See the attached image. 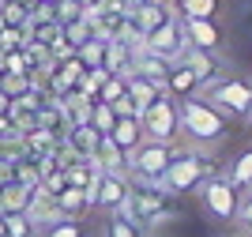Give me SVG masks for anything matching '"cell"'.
<instances>
[{
    "label": "cell",
    "instance_id": "obj_27",
    "mask_svg": "<svg viewBox=\"0 0 252 237\" xmlns=\"http://www.w3.org/2000/svg\"><path fill=\"white\" fill-rule=\"evenodd\" d=\"M233 218L241 222V230H245V234H252V192L241 200V203H237V215H233Z\"/></svg>",
    "mask_w": 252,
    "mask_h": 237
},
{
    "label": "cell",
    "instance_id": "obj_6",
    "mask_svg": "<svg viewBox=\"0 0 252 237\" xmlns=\"http://www.w3.org/2000/svg\"><path fill=\"white\" fill-rule=\"evenodd\" d=\"M147 53H158V57H166V61H181V53L189 49V38H185V27H181V15L177 11H169L166 19L158 23L155 31L143 34L139 41Z\"/></svg>",
    "mask_w": 252,
    "mask_h": 237
},
{
    "label": "cell",
    "instance_id": "obj_18",
    "mask_svg": "<svg viewBox=\"0 0 252 237\" xmlns=\"http://www.w3.org/2000/svg\"><path fill=\"white\" fill-rule=\"evenodd\" d=\"M53 203H57V215H61V218H79V211L87 207V200H83V188L64 185L61 192L53 196Z\"/></svg>",
    "mask_w": 252,
    "mask_h": 237
},
{
    "label": "cell",
    "instance_id": "obj_15",
    "mask_svg": "<svg viewBox=\"0 0 252 237\" xmlns=\"http://www.w3.org/2000/svg\"><path fill=\"white\" fill-rule=\"evenodd\" d=\"M132 61H136V72H139V75H147V79H155V83H162V87H166V75H169V68H173V61L158 57V53H147L143 45L132 53Z\"/></svg>",
    "mask_w": 252,
    "mask_h": 237
},
{
    "label": "cell",
    "instance_id": "obj_16",
    "mask_svg": "<svg viewBox=\"0 0 252 237\" xmlns=\"http://www.w3.org/2000/svg\"><path fill=\"white\" fill-rule=\"evenodd\" d=\"M31 196H34L31 185L8 181V185H0V211H27V207H31Z\"/></svg>",
    "mask_w": 252,
    "mask_h": 237
},
{
    "label": "cell",
    "instance_id": "obj_21",
    "mask_svg": "<svg viewBox=\"0 0 252 237\" xmlns=\"http://www.w3.org/2000/svg\"><path fill=\"white\" fill-rule=\"evenodd\" d=\"M226 181H230L237 192H245V188L252 192V151H245V155L230 166V177H226Z\"/></svg>",
    "mask_w": 252,
    "mask_h": 237
},
{
    "label": "cell",
    "instance_id": "obj_10",
    "mask_svg": "<svg viewBox=\"0 0 252 237\" xmlns=\"http://www.w3.org/2000/svg\"><path fill=\"white\" fill-rule=\"evenodd\" d=\"M128 185H132V181H128V173H98V181H94V188H98V207L113 215L117 207L125 203Z\"/></svg>",
    "mask_w": 252,
    "mask_h": 237
},
{
    "label": "cell",
    "instance_id": "obj_25",
    "mask_svg": "<svg viewBox=\"0 0 252 237\" xmlns=\"http://www.w3.org/2000/svg\"><path fill=\"white\" fill-rule=\"evenodd\" d=\"M125 91H128V79H125V75H109V79L98 87V102H117Z\"/></svg>",
    "mask_w": 252,
    "mask_h": 237
},
{
    "label": "cell",
    "instance_id": "obj_7",
    "mask_svg": "<svg viewBox=\"0 0 252 237\" xmlns=\"http://www.w3.org/2000/svg\"><path fill=\"white\" fill-rule=\"evenodd\" d=\"M169 158H173V147H169V143L143 139V143L128 155V173H136V181H151V185H158V177L166 173Z\"/></svg>",
    "mask_w": 252,
    "mask_h": 237
},
{
    "label": "cell",
    "instance_id": "obj_13",
    "mask_svg": "<svg viewBox=\"0 0 252 237\" xmlns=\"http://www.w3.org/2000/svg\"><path fill=\"white\" fill-rule=\"evenodd\" d=\"M109 139H113L125 155H132L147 135H143V124H139V117H117V124H113V132H109Z\"/></svg>",
    "mask_w": 252,
    "mask_h": 237
},
{
    "label": "cell",
    "instance_id": "obj_2",
    "mask_svg": "<svg viewBox=\"0 0 252 237\" xmlns=\"http://www.w3.org/2000/svg\"><path fill=\"white\" fill-rule=\"evenodd\" d=\"M169 200H173V196L162 192L158 185H151V181H136V185H128V196H125V203L117 207V215L139 222L143 230H155V226H162L166 218H173Z\"/></svg>",
    "mask_w": 252,
    "mask_h": 237
},
{
    "label": "cell",
    "instance_id": "obj_14",
    "mask_svg": "<svg viewBox=\"0 0 252 237\" xmlns=\"http://www.w3.org/2000/svg\"><path fill=\"white\" fill-rule=\"evenodd\" d=\"M166 94L169 98H189V94H200V83H196V75L189 72V64L185 61H173V68H169L166 75Z\"/></svg>",
    "mask_w": 252,
    "mask_h": 237
},
{
    "label": "cell",
    "instance_id": "obj_4",
    "mask_svg": "<svg viewBox=\"0 0 252 237\" xmlns=\"http://www.w3.org/2000/svg\"><path fill=\"white\" fill-rule=\"evenodd\" d=\"M200 94L215 105V109H222L226 117H249L252 113V79H249V75H226V79H215V83H207Z\"/></svg>",
    "mask_w": 252,
    "mask_h": 237
},
{
    "label": "cell",
    "instance_id": "obj_31",
    "mask_svg": "<svg viewBox=\"0 0 252 237\" xmlns=\"http://www.w3.org/2000/svg\"><path fill=\"white\" fill-rule=\"evenodd\" d=\"M245 121H249V124H252V113H249V117H245Z\"/></svg>",
    "mask_w": 252,
    "mask_h": 237
},
{
    "label": "cell",
    "instance_id": "obj_29",
    "mask_svg": "<svg viewBox=\"0 0 252 237\" xmlns=\"http://www.w3.org/2000/svg\"><path fill=\"white\" fill-rule=\"evenodd\" d=\"M128 8H139V4H147V0H125Z\"/></svg>",
    "mask_w": 252,
    "mask_h": 237
},
{
    "label": "cell",
    "instance_id": "obj_3",
    "mask_svg": "<svg viewBox=\"0 0 252 237\" xmlns=\"http://www.w3.org/2000/svg\"><path fill=\"white\" fill-rule=\"evenodd\" d=\"M207 177H211V158L207 155H200V151H181L177 155L173 151L166 173L158 177V188L169 192V196H185L192 188H200Z\"/></svg>",
    "mask_w": 252,
    "mask_h": 237
},
{
    "label": "cell",
    "instance_id": "obj_9",
    "mask_svg": "<svg viewBox=\"0 0 252 237\" xmlns=\"http://www.w3.org/2000/svg\"><path fill=\"white\" fill-rule=\"evenodd\" d=\"M181 61L189 64V72L196 75V83H200V91H203V87H207V83H215V79H219V75H222V68H226L219 53L196 49V45H189V49L181 53Z\"/></svg>",
    "mask_w": 252,
    "mask_h": 237
},
{
    "label": "cell",
    "instance_id": "obj_17",
    "mask_svg": "<svg viewBox=\"0 0 252 237\" xmlns=\"http://www.w3.org/2000/svg\"><path fill=\"white\" fill-rule=\"evenodd\" d=\"M166 91V87H162V83H155V79H147V75H132V79H128V94H132V102L139 105V113H143V109H147L151 102H155L158 94Z\"/></svg>",
    "mask_w": 252,
    "mask_h": 237
},
{
    "label": "cell",
    "instance_id": "obj_19",
    "mask_svg": "<svg viewBox=\"0 0 252 237\" xmlns=\"http://www.w3.org/2000/svg\"><path fill=\"white\" fill-rule=\"evenodd\" d=\"M4 215V230L8 237H38V222L27 211H0Z\"/></svg>",
    "mask_w": 252,
    "mask_h": 237
},
{
    "label": "cell",
    "instance_id": "obj_23",
    "mask_svg": "<svg viewBox=\"0 0 252 237\" xmlns=\"http://www.w3.org/2000/svg\"><path fill=\"white\" fill-rule=\"evenodd\" d=\"M105 237H143V226H139V222H132V218H125V215H117V211H113V218H109V226H105Z\"/></svg>",
    "mask_w": 252,
    "mask_h": 237
},
{
    "label": "cell",
    "instance_id": "obj_32",
    "mask_svg": "<svg viewBox=\"0 0 252 237\" xmlns=\"http://www.w3.org/2000/svg\"><path fill=\"white\" fill-rule=\"evenodd\" d=\"M173 4H177V0H173Z\"/></svg>",
    "mask_w": 252,
    "mask_h": 237
},
{
    "label": "cell",
    "instance_id": "obj_22",
    "mask_svg": "<svg viewBox=\"0 0 252 237\" xmlns=\"http://www.w3.org/2000/svg\"><path fill=\"white\" fill-rule=\"evenodd\" d=\"M113 124H117V109L109 102H94L91 105V128H94L98 135H109Z\"/></svg>",
    "mask_w": 252,
    "mask_h": 237
},
{
    "label": "cell",
    "instance_id": "obj_1",
    "mask_svg": "<svg viewBox=\"0 0 252 237\" xmlns=\"http://www.w3.org/2000/svg\"><path fill=\"white\" fill-rule=\"evenodd\" d=\"M177 121H181V132L189 135L196 147H215L226 135V121L230 117L222 109H215L203 94H189V98L177 102Z\"/></svg>",
    "mask_w": 252,
    "mask_h": 237
},
{
    "label": "cell",
    "instance_id": "obj_20",
    "mask_svg": "<svg viewBox=\"0 0 252 237\" xmlns=\"http://www.w3.org/2000/svg\"><path fill=\"white\" fill-rule=\"evenodd\" d=\"M173 11H177L181 19H215L219 0H177Z\"/></svg>",
    "mask_w": 252,
    "mask_h": 237
},
{
    "label": "cell",
    "instance_id": "obj_30",
    "mask_svg": "<svg viewBox=\"0 0 252 237\" xmlns=\"http://www.w3.org/2000/svg\"><path fill=\"white\" fill-rule=\"evenodd\" d=\"M0 237H8V230H4V215H0Z\"/></svg>",
    "mask_w": 252,
    "mask_h": 237
},
{
    "label": "cell",
    "instance_id": "obj_5",
    "mask_svg": "<svg viewBox=\"0 0 252 237\" xmlns=\"http://www.w3.org/2000/svg\"><path fill=\"white\" fill-rule=\"evenodd\" d=\"M139 124H143V135L147 139H158V143H173V135L181 132L177 121V98H169L166 91L158 94L155 102L139 113Z\"/></svg>",
    "mask_w": 252,
    "mask_h": 237
},
{
    "label": "cell",
    "instance_id": "obj_28",
    "mask_svg": "<svg viewBox=\"0 0 252 237\" xmlns=\"http://www.w3.org/2000/svg\"><path fill=\"white\" fill-rule=\"evenodd\" d=\"M109 105H113V109H117V117H139V105L136 102H132V94H121V98H117V102H109Z\"/></svg>",
    "mask_w": 252,
    "mask_h": 237
},
{
    "label": "cell",
    "instance_id": "obj_8",
    "mask_svg": "<svg viewBox=\"0 0 252 237\" xmlns=\"http://www.w3.org/2000/svg\"><path fill=\"white\" fill-rule=\"evenodd\" d=\"M200 200H203V211H207L215 222H233L237 203H241V192H237L226 177H207L200 185Z\"/></svg>",
    "mask_w": 252,
    "mask_h": 237
},
{
    "label": "cell",
    "instance_id": "obj_24",
    "mask_svg": "<svg viewBox=\"0 0 252 237\" xmlns=\"http://www.w3.org/2000/svg\"><path fill=\"white\" fill-rule=\"evenodd\" d=\"M38 237H83V230H79L75 218H53L45 226V234H38Z\"/></svg>",
    "mask_w": 252,
    "mask_h": 237
},
{
    "label": "cell",
    "instance_id": "obj_11",
    "mask_svg": "<svg viewBox=\"0 0 252 237\" xmlns=\"http://www.w3.org/2000/svg\"><path fill=\"white\" fill-rule=\"evenodd\" d=\"M181 27H185L189 45L207 49V53H219L222 49V31H219V23H215V19H181Z\"/></svg>",
    "mask_w": 252,
    "mask_h": 237
},
{
    "label": "cell",
    "instance_id": "obj_26",
    "mask_svg": "<svg viewBox=\"0 0 252 237\" xmlns=\"http://www.w3.org/2000/svg\"><path fill=\"white\" fill-rule=\"evenodd\" d=\"M23 27H8L0 23V53H11V49H23Z\"/></svg>",
    "mask_w": 252,
    "mask_h": 237
},
{
    "label": "cell",
    "instance_id": "obj_12",
    "mask_svg": "<svg viewBox=\"0 0 252 237\" xmlns=\"http://www.w3.org/2000/svg\"><path fill=\"white\" fill-rule=\"evenodd\" d=\"M91 162L102 169V173H128V155L109 139V135H98L94 151H91Z\"/></svg>",
    "mask_w": 252,
    "mask_h": 237
}]
</instances>
